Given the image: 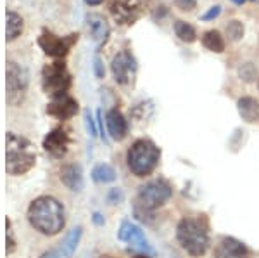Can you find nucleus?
<instances>
[{"label": "nucleus", "mask_w": 259, "mask_h": 258, "mask_svg": "<svg viewBox=\"0 0 259 258\" xmlns=\"http://www.w3.org/2000/svg\"><path fill=\"white\" fill-rule=\"evenodd\" d=\"M171 196H173V189L164 180H152L149 184L142 186L139 194H137L135 215L140 220H145L147 218L145 215L149 211H154L156 208L162 206Z\"/></svg>", "instance_id": "39448f33"}, {"label": "nucleus", "mask_w": 259, "mask_h": 258, "mask_svg": "<svg viewBox=\"0 0 259 258\" xmlns=\"http://www.w3.org/2000/svg\"><path fill=\"white\" fill-rule=\"evenodd\" d=\"M47 113L57 120H69L78 113V102L69 95L54 97L47 106Z\"/></svg>", "instance_id": "f8f14e48"}, {"label": "nucleus", "mask_w": 259, "mask_h": 258, "mask_svg": "<svg viewBox=\"0 0 259 258\" xmlns=\"http://www.w3.org/2000/svg\"><path fill=\"white\" fill-rule=\"evenodd\" d=\"M135 258H150V256H145V255H137Z\"/></svg>", "instance_id": "f704fd0d"}, {"label": "nucleus", "mask_w": 259, "mask_h": 258, "mask_svg": "<svg viewBox=\"0 0 259 258\" xmlns=\"http://www.w3.org/2000/svg\"><path fill=\"white\" fill-rule=\"evenodd\" d=\"M85 120H87V128H89L90 135L95 137V135H97V128H95V123H94V120H92V116H90L89 111L85 113Z\"/></svg>", "instance_id": "c85d7f7f"}, {"label": "nucleus", "mask_w": 259, "mask_h": 258, "mask_svg": "<svg viewBox=\"0 0 259 258\" xmlns=\"http://www.w3.org/2000/svg\"><path fill=\"white\" fill-rule=\"evenodd\" d=\"M87 4H89V6H99V4H102L104 0H85Z\"/></svg>", "instance_id": "2f4dec72"}, {"label": "nucleus", "mask_w": 259, "mask_h": 258, "mask_svg": "<svg viewBox=\"0 0 259 258\" xmlns=\"http://www.w3.org/2000/svg\"><path fill=\"white\" fill-rule=\"evenodd\" d=\"M216 258H249V249L235 238H223L216 246Z\"/></svg>", "instance_id": "4468645a"}, {"label": "nucleus", "mask_w": 259, "mask_h": 258, "mask_svg": "<svg viewBox=\"0 0 259 258\" xmlns=\"http://www.w3.org/2000/svg\"><path fill=\"white\" fill-rule=\"evenodd\" d=\"M239 78L245 83H252L257 78V68L254 62H244L239 68Z\"/></svg>", "instance_id": "393cba45"}, {"label": "nucleus", "mask_w": 259, "mask_h": 258, "mask_svg": "<svg viewBox=\"0 0 259 258\" xmlns=\"http://www.w3.org/2000/svg\"><path fill=\"white\" fill-rule=\"evenodd\" d=\"M177 239L192 256H202L209 248L207 226L199 218H182L177 227Z\"/></svg>", "instance_id": "7ed1b4c3"}, {"label": "nucleus", "mask_w": 259, "mask_h": 258, "mask_svg": "<svg viewBox=\"0 0 259 258\" xmlns=\"http://www.w3.org/2000/svg\"><path fill=\"white\" fill-rule=\"evenodd\" d=\"M94 71L95 75H97V78H104V64H102V61L99 59V57H95L94 59Z\"/></svg>", "instance_id": "c756f323"}, {"label": "nucleus", "mask_w": 259, "mask_h": 258, "mask_svg": "<svg viewBox=\"0 0 259 258\" xmlns=\"http://www.w3.org/2000/svg\"><path fill=\"white\" fill-rule=\"evenodd\" d=\"M71 85V75L64 62H52L47 64L41 71V87L54 97L64 95Z\"/></svg>", "instance_id": "423d86ee"}, {"label": "nucleus", "mask_w": 259, "mask_h": 258, "mask_svg": "<svg viewBox=\"0 0 259 258\" xmlns=\"http://www.w3.org/2000/svg\"><path fill=\"white\" fill-rule=\"evenodd\" d=\"M159 158H161V151L152 140L140 139L137 142H133L132 148L128 149V155H126L128 168L137 177L150 175L156 170L157 163H159Z\"/></svg>", "instance_id": "20e7f679"}, {"label": "nucleus", "mask_w": 259, "mask_h": 258, "mask_svg": "<svg viewBox=\"0 0 259 258\" xmlns=\"http://www.w3.org/2000/svg\"><path fill=\"white\" fill-rule=\"evenodd\" d=\"M6 227H7V234H6V239H7V255H11L12 251L16 249V241L12 238V231H11V222L6 220Z\"/></svg>", "instance_id": "bb28decb"}, {"label": "nucleus", "mask_w": 259, "mask_h": 258, "mask_svg": "<svg viewBox=\"0 0 259 258\" xmlns=\"http://www.w3.org/2000/svg\"><path fill=\"white\" fill-rule=\"evenodd\" d=\"M111 14L118 24H133L142 14V0H114Z\"/></svg>", "instance_id": "9d476101"}, {"label": "nucleus", "mask_w": 259, "mask_h": 258, "mask_svg": "<svg viewBox=\"0 0 259 258\" xmlns=\"http://www.w3.org/2000/svg\"><path fill=\"white\" fill-rule=\"evenodd\" d=\"M106 123H107V132H109V135L114 140H123L128 135V123L118 109L107 111Z\"/></svg>", "instance_id": "2eb2a0df"}, {"label": "nucleus", "mask_w": 259, "mask_h": 258, "mask_svg": "<svg viewBox=\"0 0 259 258\" xmlns=\"http://www.w3.org/2000/svg\"><path fill=\"white\" fill-rule=\"evenodd\" d=\"M202 45L207 51H211L214 54H221L225 51V39L218 30H209L202 35Z\"/></svg>", "instance_id": "aec40b11"}, {"label": "nucleus", "mask_w": 259, "mask_h": 258, "mask_svg": "<svg viewBox=\"0 0 259 258\" xmlns=\"http://www.w3.org/2000/svg\"><path fill=\"white\" fill-rule=\"evenodd\" d=\"M197 0H175V7L183 12H190L195 9Z\"/></svg>", "instance_id": "a878e982"}, {"label": "nucleus", "mask_w": 259, "mask_h": 258, "mask_svg": "<svg viewBox=\"0 0 259 258\" xmlns=\"http://www.w3.org/2000/svg\"><path fill=\"white\" fill-rule=\"evenodd\" d=\"M111 71L114 80L119 85H130L135 80L137 75V59L130 51H121L112 57L111 62Z\"/></svg>", "instance_id": "1a4fd4ad"}, {"label": "nucleus", "mask_w": 259, "mask_h": 258, "mask_svg": "<svg viewBox=\"0 0 259 258\" xmlns=\"http://www.w3.org/2000/svg\"><path fill=\"white\" fill-rule=\"evenodd\" d=\"M175 33H177L178 39L182 42H185V44H194V42L197 40V31H195V28L187 23V21H177V23H175Z\"/></svg>", "instance_id": "4be33fe9"}, {"label": "nucleus", "mask_w": 259, "mask_h": 258, "mask_svg": "<svg viewBox=\"0 0 259 258\" xmlns=\"http://www.w3.org/2000/svg\"><path fill=\"white\" fill-rule=\"evenodd\" d=\"M92 178L95 182H112L116 178V172L109 165H97L92 170Z\"/></svg>", "instance_id": "5701e85b"}, {"label": "nucleus", "mask_w": 259, "mask_h": 258, "mask_svg": "<svg viewBox=\"0 0 259 258\" xmlns=\"http://www.w3.org/2000/svg\"><path fill=\"white\" fill-rule=\"evenodd\" d=\"M28 71L19 66L18 62H7V102L11 106H19L24 101V95L28 90Z\"/></svg>", "instance_id": "0eeeda50"}, {"label": "nucleus", "mask_w": 259, "mask_h": 258, "mask_svg": "<svg viewBox=\"0 0 259 258\" xmlns=\"http://www.w3.org/2000/svg\"><path fill=\"white\" fill-rule=\"evenodd\" d=\"M61 180L71 191H81L83 189V173L80 165H66L61 170Z\"/></svg>", "instance_id": "dca6fc26"}, {"label": "nucleus", "mask_w": 259, "mask_h": 258, "mask_svg": "<svg viewBox=\"0 0 259 258\" xmlns=\"http://www.w3.org/2000/svg\"><path fill=\"white\" fill-rule=\"evenodd\" d=\"M239 115L247 123H256L259 120V101L254 97H242L237 102Z\"/></svg>", "instance_id": "a211bd4d"}, {"label": "nucleus", "mask_w": 259, "mask_h": 258, "mask_svg": "<svg viewBox=\"0 0 259 258\" xmlns=\"http://www.w3.org/2000/svg\"><path fill=\"white\" fill-rule=\"evenodd\" d=\"M6 39L7 42H12L16 40L18 36L23 33V18L14 11H7L6 14Z\"/></svg>", "instance_id": "6ab92c4d"}, {"label": "nucleus", "mask_w": 259, "mask_h": 258, "mask_svg": "<svg viewBox=\"0 0 259 258\" xmlns=\"http://www.w3.org/2000/svg\"><path fill=\"white\" fill-rule=\"evenodd\" d=\"M244 24L240 23V21L233 19V21H228L227 26H225V35H227V39L230 42H239L242 40V36H244Z\"/></svg>", "instance_id": "b1692460"}, {"label": "nucleus", "mask_w": 259, "mask_h": 258, "mask_svg": "<svg viewBox=\"0 0 259 258\" xmlns=\"http://www.w3.org/2000/svg\"><path fill=\"white\" fill-rule=\"evenodd\" d=\"M257 89H259V82H257Z\"/></svg>", "instance_id": "c9c22d12"}, {"label": "nucleus", "mask_w": 259, "mask_h": 258, "mask_svg": "<svg viewBox=\"0 0 259 258\" xmlns=\"http://www.w3.org/2000/svg\"><path fill=\"white\" fill-rule=\"evenodd\" d=\"M94 220H95V224H102V218H100V215H99V213H95V215H94Z\"/></svg>", "instance_id": "473e14b6"}, {"label": "nucleus", "mask_w": 259, "mask_h": 258, "mask_svg": "<svg viewBox=\"0 0 259 258\" xmlns=\"http://www.w3.org/2000/svg\"><path fill=\"white\" fill-rule=\"evenodd\" d=\"M68 148H69V135L62 128H54L44 139V149L52 158H62L68 153Z\"/></svg>", "instance_id": "9b49d317"}, {"label": "nucleus", "mask_w": 259, "mask_h": 258, "mask_svg": "<svg viewBox=\"0 0 259 258\" xmlns=\"http://www.w3.org/2000/svg\"><path fill=\"white\" fill-rule=\"evenodd\" d=\"M233 4H235V6H242V4L245 2V0H232Z\"/></svg>", "instance_id": "72a5a7b5"}, {"label": "nucleus", "mask_w": 259, "mask_h": 258, "mask_svg": "<svg viewBox=\"0 0 259 258\" xmlns=\"http://www.w3.org/2000/svg\"><path fill=\"white\" fill-rule=\"evenodd\" d=\"M220 14H221V6H214V7H211V9L207 11L200 19H202V21H212V19L218 18Z\"/></svg>", "instance_id": "cd10ccee"}, {"label": "nucleus", "mask_w": 259, "mask_h": 258, "mask_svg": "<svg viewBox=\"0 0 259 258\" xmlns=\"http://www.w3.org/2000/svg\"><path fill=\"white\" fill-rule=\"evenodd\" d=\"M118 238H119V241H123V243H128V244H132V246H135V248L147 249V251H150V246H149L147 239H145L144 232L140 231V227L133 226L132 222H123V224H121Z\"/></svg>", "instance_id": "ddd939ff"}, {"label": "nucleus", "mask_w": 259, "mask_h": 258, "mask_svg": "<svg viewBox=\"0 0 259 258\" xmlns=\"http://www.w3.org/2000/svg\"><path fill=\"white\" fill-rule=\"evenodd\" d=\"M81 227H74L73 231L66 236V239L62 241V246H61V253H62V258H69L71 255L74 253L76 249L78 243H80V238H81Z\"/></svg>", "instance_id": "412c9836"}, {"label": "nucleus", "mask_w": 259, "mask_h": 258, "mask_svg": "<svg viewBox=\"0 0 259 258\" xmlns=\"http://www.w3.org/2000/svg\"><path fill=\"white\" fill-rule=\"evenodd\" d=\"M76 40L78 35H74V33L68 36H57L45 30L38 36V45L41 47V51L50 57H64L71 51V47H73Z\"/></svg>", "instance_id": "6e6552de"}, {"label": "nucleus", "mask_w": 259, "mask_h": 258, "mask_svg": "<svg viewBox=\"0 0 259 258\" xmlns=\"http://www.w3.org/2000/svg\"><path fill=\"white\" fill-rule=\"evenodd\" d=\"M6 168L11 175H23L35 166L36 153L30 140L16 134H7L6 139Z\"/></svg>", "instance_id": "f03ea898"}, {"label": "nucleus", "mask_w": 259, "mask_h": 258, "mask_svg": "<svg viewBox=\"0 0 259 258\" xmlns=\"http://www.w3.org/2000/svg\"><path fill=\"white\" fill-rule=\"evenodd\" d=\"M87 24H89L90 35L94 36V40L97 42L100 47L107 40V36H109V24H107V21L99 14H92L87 18Z\"/></svg>", "instance_id": "f3484780"}, {"label": "nucleus", "mask_w": 259, "mask_h": 258, "mask_svg": "<svg viewBox=\"0 0 259 258\" xmlns=\"http://www.w3.org/2000/svg\"><path fill=\"white\" fill-rule=\"evenodd\" d=\"M28 220L33 227L45 236H56L62 231L66 224L64 208L57 199L41 196L28 208Z\"/></svg>", "instance_id": "f257e3e1"}, {"label": "nucleus", "mask_w": 259, "mask_h": 258, "mask_svg": "<svg viewBox=\"0 0 259 258\" xmlns=\"http://www.w3.org/2000/svg\"><path fill=\"white\" fill-rule=\"evenodd\" d=\"M40 258H62V253L57 251V249H52V251L44 253V255H41Z\"/></svg>", "instance_id": "7c9ffc66"}]
</instances>
